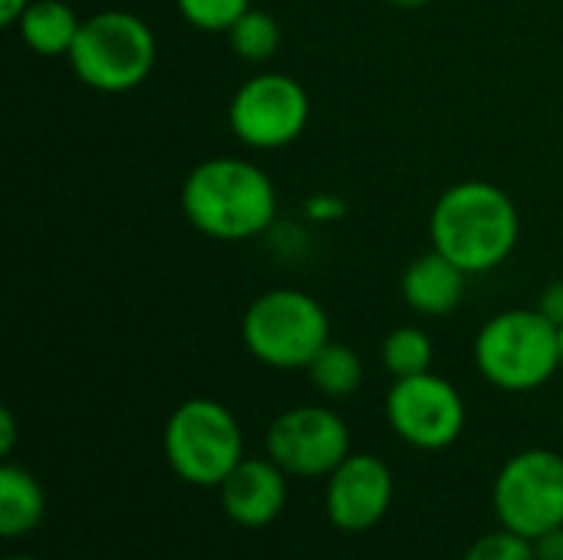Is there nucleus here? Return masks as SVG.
<instances>
[{"label":"nucleus","mask_w":563,"mask_h":560,"mask_svg":"<svg viewBox=\"0 0 563 560\" xmlns=\"http://www.w3.org/2000/svg\"><path fill=\"white\" fill-rule=\"evenodd\" d=\"M46 515L43 485L20 465L3 462L0 469V535L23 538L40 528Z\"/></svg>","instance_id":"15"},{"label":"nucleus","mask_w":563,"mask_h":560,"mask_svg":"<svg viewBox=\"0 0 563 560\" xmlns=\"http://www.w3.org/2000/svg\"><path fill=\"white\" fill-rule=\"evenodd\" d=\"M558 350H561V373H563V323L558 327Z\"/></svg>","instance_id":"26"},{"label":"nucleus","mask_w":563,"mask_h":560,"mask_svg":"<svg viewBox=\"0 0 563 560\" xmlns=\"http://www.w3.org/2000/svg\"><path fill=\"white\" fill-rule=\"evenodd\" d=\"M30 3H33V0H0V23H3V26H16Z\"/></svg>","instance_id":"24"},{"label":"nucleus","mask_w":563,"mask_h":560,"mask_svg":"<svg viewBox=\"0 0 563 560\" xmlns=\"http://www.w3.org/2000/svg\"><path fill=\"white\" fill-rule=\"evenodd\" d=\"M396 498V479L379 455L350 452L327 475V518L336 531L363 535L376 528Z\"/></svg>","instance_id":"11"},{"label":"nucleus","mask_w":563,"mask_h":560,"mask_svg":"<svg viewBox=\"0 0 563 560\" xmlns=\"http://www.w3.org/2000/svg\"><path fill=\"white\" fill-rule=\"evenodd\" d=\"M465 399L462 393L429 373L393 380L386 393V422L389 429L419 452H442L459 442L465 432Z\"/></svg>","instance_id":"9"},{"label":"nucleus","mask_w":563,"mask_h":560,"mask_svg":"<svg viewBox=\"0 0 563 560\" xmlns=\"http://www.w3.org/2000/svg\"><path fill=\"white\" fill-rule=\"evenodd\" d=\"M432 360H435V347H432V337L422 327H396L383 340V370L393 380L429 373Z\"/></svg>","instance_id":"17"},{"label":"nucleus","mask_w":563,"mask_h":560,"mask_svg":"<svg viewBox=\"0 0 563 560\" xmlns=\"http://www.w3.org/2000/svg\"><path fill=\"white\" fill-rule=\"evenodd\" d=\"M534 560H563V525L534 538Z\"/></svg>","instance_id":"22"},{"label":"nucleus","mask_w":563,"mask_h":560,"mask_svg":"<svg viewBox=\"0 0 563 560\" xmlns=\"http://www.w3.org/2000/svg\"><path fill=\"white\" fill-rule=\"evenodd\" d=\"M3 560H36V558H30V554H10V558H3Z\"/></svg>","instance_id":"27"},{"label":"nucleus","mask_w":563,"mask_h":560,"mask_svg":"<svg viewBox=\"0 0 563 560\" xmlns=\"http://www.w3.org/2000/svg\"><path fill=\"white\" fill-rule=\"evenodd\" d=\"M429 238L439 254L468 277L501 267L521 238V215L511 195L492 182H459L445 188L429 218Z\"/></svg>","instance_id":"2"},{"label":"nucleus","mask_w":563,"mask_h":560,"mask_svg":"<svg viewBox=\"0 0 563 560\" xmlns=\"http://www.w3.org/2000/svg\"><path fill=\"white\" fill-rule=\"evenodd\" d=\"M287 472L267 455V459H241V465L218 485L221 512L238 528H267L274 525L287 508Z\"/></svg>","instance_id":"12"},{"label":"nucleus","mask_w":563,"mask_h":560,"mask_svg":"<svg viewBox=\"0 0 563 560\" xmlns=\"http://www.w3.org/2000/svg\"><path fill=\"white\" fill-rule=\"evenodd\" d=\"M462 560H534V541L498 525V531L482 535Z\"/></svg>","instance_id":"20"},{"label":"nucleus","mask_w":563,"mask_h":560,"mask_svg":"<svg viewBox=\"0 0 563 560\" xmlns=\"http://www.w3.org/2000/svg\"><path fill=\"white\" fill-rule=\"evenodd\" d=\"M181 20L201 33H228L247 10L251 0H175Z\"/></svg>","instance_id":"19"},{"label":"nucleus","mask_w":563,"mask_h":560,"mask_svg":"<svg viewBox=\"0 0 563 560\" xmlns=\"http://www.w3.org/2000/svg\"><path fill=\"white\" fill-rule=\"evenodd\" d=\"M13 446H16V422H13V413L3 409V413H0V455L10 459Z\"/></svg>","instance_id":"23"},{"label":"nucleus","mask_w":563,"mask_h":560,"mask_svg":"<svg viewBox=\"0 0 563 560\" xmlns=\"http://www.w3.org/2000/svg\"><path fill=\"white\" fill-rule=\"evenodd\" d=\"M181 215L211 241H251L277 221V188L261 165L214 155L185 175Z\"/></svg>","instance_id":"1"},{"label":"nucleus","mask_w":563,"mask_h":560,"mask_svg":"<svg viewBox=\"0 0 563 560\" xmlns=\"http://www.w3.org/2000/svg\"><path fill=\"white\" fill-rule=\"evenodd\" d=\"M538 310L554 323V327H561L563 323V281H554V284H548L544 290H541V304H538Z\"/></svg>","instance_id":"21"},{"label":"nucleus","mask_w":563,"mask_h":560,"mask_svg":"<svg viewBox=\"0 0 563 560\" xmlns=\"http://www.w3.org/2000/svg\"><path fill=\"white\" fill-rule=\"evenodd\" d=\"M228 43L234 50V56H241L244 63H267L277 56L280 43H284V33H280V23L264 13V10H247L228 33Z\"/></svg>","instance_id":"18"},{"label":"nucleus","mask_w":563,"mask_h":560,"mask_svg":"<svg viewBox=\"0 0 563 560\" xmlns=\"http://www.w3.org/2000/svg\"><path fill=\"white\" fill-rule=\"evenodd\" d=\"M73 3H76V0H73Z\"/></svg>","instance_id":"28"},{"label":"nucleus","mask_w":563,"mask_h":560,"mask_svg":"<svg viewBox=\"0 0 563 560\" xmlns=\"http://www.w3.org/2000/svg\"><path fill=\"white\" fill-rule=\"evenodd\" d=\"M350 426L327 406H294L267 429V455L290 479H327L353 449Z\"/></svg>","instance_id":"10"},{"label":"nucleus","mask_w":563,"mask_h":560,"mask_svg":"<svg viewBox=\"0 0 563 560\" xmlns=\"http://www.w3.org/2000/svg\"><path fill=\"white\" fill-rule=\"evenodd\" d=\"M241 340L247 353L271 370H307L330 343V317L317 297L274 287L244 310Z\"/></svg>","instance_id":"5"},{"label":"nucleus","mask_w":563,"mask_h":560,"mask_svg":"<svg viewBox=\"0 0 563 560\" xmlns=\"http://www.w3.org/2000/svg\"><path fill=\"white\" fill-rule=\"evenodd\" d=\"M475 366L501 393H534L561 373L558 327L538 307L495 314L475 337Z\"/></svg>","instance_id":"4"},{"label":"nucleus","mask_w":563,"mask_h":560,"mask_svg":"<svg viewBox=\"0 0 563 560\" xmlns=\"http://www.w3.org/2000/svg\"><path fill=\"white\" fill-rule=\"evenodd\" d=\"M307 376L313 383V389L327 399H350L360 386H363V360L353 347L343 343H327L313 363L307 366Z\"/></svg>","instance_id":"16"},{"label":"nucleus","mask_w":563,"mask_h":560,"mask_svg":"<svg viewBox=\"0 0 563 560\" xmlns=\"http://www.w3.org/2000/svg\"><path fill=\"white\" fill-rule=\"evenodd\" d=\"M492 508L501 528L541 538L563 525V455L551 449H525L495 475Z\"/></svg>","instance_id":"7"},{"label":"nucleus","mask_w":563,"mask_h":560,"mask_svg":"<svg viewBox=\"0 0 563 560\" xmlns=\"http://www.w3.org/2000/svg\"><path fill=\"white\" fill-rule=\"evenodd\" d=\"M310 122L307 89L277 69L254 73L238 86L228 106V125L234 139L257 152H277L294 145Z\"/></svg>","instance_id":"8"},{"label":"nucleus","mask_w":563,"mask_h":560,"mask_svg":"<svg viewBox=\"0 0 563 560\" xmlns=\"http://www.w3.org/2000/svg\"><path fill=\"white\" fill-rule=\"evenodd\" d=\"M386 3L396 7V10H422V7H429L435 0H386Z\"/></svg>","instance_id":"25"},{"label":"nucleus","mask_w":563,"mask_h":560,"mask_svg":"<svg viewBox=\"0 0 563 560\" xmlns=\"http://www.w3.org/2000/svg\"><path fill=\"white\" fill-rule=\"evenodd\" d=\"M158 59L152 26L129 10H99L82 17L76 43L66 56L76 79L96 92L122 96L139 89Z\"/></svg>","instance_id":"3"},{"label":"nucleus","mask_w":563,"mask_h":560,"mask_svg":"<svg viewBox=\"0 0 563 560\" xmlns=\"http://www.w3.org/2000/svg\"><path fill=\"white\" fill-rule=\"evenodd\" d=\"M468 274L435 248L419 254L402 274V300L419 317H449L465 297Z\"/></svg>","instance_id":"13"},{"label":"nucleus","mask_w":563,"mask_h":560,"mask_svg":"<svg viewBox=\"0 0 563 560\" xmlns=\"http://www.w3.org/2000/svg\"><path fill=\"white\" fill-rule=\"evenodd\" d=\"M168 469L195 485L218 488L244 459V432L238 416L218 399H185L165 422Z\"/></svg>","instance_id":"6"},{"label":"nucleus","mask_w":563,"mask_h":560,"mask_svg":"<svg viewBox=\"0 0 563 560\" xmlns=\"http://www.w3.org/2000/svg\"><path fill=\"white\" fill-rule=\"evenodd\" d=\"M82 17L76 13L73 0H33L16 23V33L26 50L36 56H69Z\"/></svg>","instance_id":"14"}]
</instances>
